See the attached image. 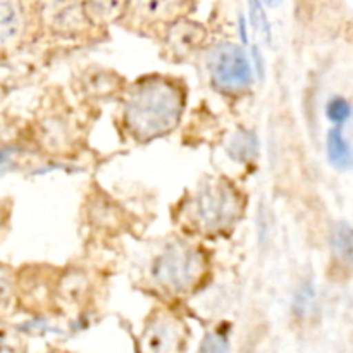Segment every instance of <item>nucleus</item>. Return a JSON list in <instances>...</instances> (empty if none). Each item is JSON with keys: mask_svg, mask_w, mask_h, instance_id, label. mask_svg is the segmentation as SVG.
<instances>
[{"mask_svg": "<svg viewBox=\"0 0 353 353\" xmlns=\"http://www.w3.org/2000/svg\"><path fill=\"white\" fill-rule=\"evenodd\" d=\"M226 150L230 157L234 159V162H241V164L254 162L259 155L257 137L248 130H238L230 137Z\"/></svg>", "mask_w": 353, "mask_h": 353, "instance_id": "obj_15", "label": "nucleus"}, {"mask_svg": "<svg viewBox=\"0 0 353 353\" xmlns=\"http://www.w3.org/2000/svg\"><path fill=\"white\" fill-rule=\"evenodd\" d=\"M188 105V85L183 78L150 72L128 81L119 95L117 130L124 140L148 145L169 137L181 124Z\"/></svg>", "mask_w": 353, "mask_h": 353, "instance_id": "obj_1", "label": "nucleus"}, {"mask_svg": "<svg viewBox=\"0 0 353 353\" xmlns=\"http://www.w3.org/2000/svg\"><path fill=\"white\" fill-rule=\"evenodd\" d=\"M196 62L210 88L228 100H240L252 92L254 72L247 54L230 40L209 41Z\"/></svg>", "mask_w": 353, "mask_h": 353, "instance_id": "obj_4", "label": "nucleus"}, {"mask_svg": "<svg viewBox=\"0 0 353 353\" xmlns=\"http://www.w3.org/2000/svg\"><path fill=\"white\" fill-rule=\"evenodd\" d=\"M210 41V31L192 16L181 17L162 33L161 59L171 64H188L196 61L200 52Z\"/></svg>", "mask_w": 353, "mask_h": 353, "instance_id": "obj_9", "label": "nucleus"}, {"mask_svg": "<svg viewBox=\"0 0 353 353\" xmlns=\"http://www.w3.org/2000/svg\"><path fill=\"white\" fill-rule=\"evenodd\" d=\"M90 23L107 37L109 28L123 19L126 0H78Z\"/></svg>", "mask_w": 353, "mask_h": 353, "instance_id": "obj_13", "label": "nucleus"}, {"mask_svg": "<svg viewBox=\"0 0 353 353\" xmlns=\"http://www.w3.org/2000/svg\"><path fill=\"white\" fill-rule=\"evenodd\" d=\"M17 307V269L0 262V316Z\"/></svg>", "mask_w": 353, "mask_h": 353, "instance_id": "obj_16", "label": "nucleus"}, {"mask_svg": "<svg viewBox=\"0 0 353 353\" xmlns=\"http://www.w3.org/2000/svg\"><path fill=\"white\" fill-rule=\"evenodd\" d=\"M196 7L199 0H126L119 26L159 41L168 26L181 17L193 16Z\"/></svg>", "mask_w": 353, "mask_h": 353, "instance_id": "obj_6", "label": "nucleus"}, {"mask_svg": "<svg viewBox=\"0 0 353 353\" xmlns=\"http://www.w3.org/2000/svg\"><path fill=\"white\" fill-rule=\"evenodd\" d=\"M333 255L345 265L353 264V226L348 223H338L331 233Z\"/></svg>", "mask_w": 353, "mask_h": 353, "instance_id": "obj_17", "label": "nucleus"}, {"mask_svg": "<svg viewBox=\"0 0 353 353\" xmlns=\"http://www.w3.org/2000/svg\"><path fill=\"white\" fill-rule=\"evenodd\" d=\"M248 209V195L234 179L205 174L171 209L179 234L200 241H219L236 231Z\"/></svg>", "mask_w": 353, "mask_h": 353, "instance_id": "obj_2", "label": "nucleus"}, {"mask_svg": "<svg viewBox=\"0 0 353 353\" xmlns=\"http://www.w3.org/2000/svg\"><path fill=\"white\" fill-rule=\"evenodd\" d=\"M93 296L92 276L86 269H61L57 276V303L83 307Z\"/></svg>", "mask_w": 353, "mask_h": 353, "instance_id": "obj_12", "label": "nucleus"}, {"mask_svg": "<svg viewBox=\"0 0 353 353\" xmlns=\"http://www.w3.org/2000/svg\"><path fill=\"white\" fill-rule=\"evenodd\" d=\"M326 116L331 123L341 126V124H345L352 117V105L347 100L341 99V97H334V99L327 102Z\"/></svg>", "mask_w": 353, "mask_h": 353, "instance_id": "obj_19", "label": "nucleus"}, {"mask_svg": "<svg viewBox=\"0 0 353 353\" xmlns=\"http://www.w3.org/2000/svg\"><path fill=\"white\" fill-rule=\"evenodd\" d=\"M192 330L174 305L161 302L145 317L138 336L141 352L178 353L188 348Z\"/></svg>", "mask_w": 353, "mask_h": 353, "instance_id": "obj_7", "label": "nucleus"}, {"mask_svg": "<svg viewBox=\"0 0 353 353\" xmlns=\"http://www.w3.org/2000/svg\"><path fill=\"white\" fill-rule=\"evenodd\" d=\"M326 152L331 165L336 168L338 171H350V169H353V148L345 140L340 126L327 133Z\"/></svg>", "mask_w": 353, "mask_h": 353, "instance_id": "obj_14", "label": "nucleus"}, {"mask_svg": "<svg viewBox=\"0 0 353 353\" xmlns=\"http://www.w3.org/2000/svg\"><path fill=\"white\" fill-rule=\"evenodd\" d=\"M52 31L55 37L68 40H102L100 33L86 14L83 12L78 0H55L52 9L45 6V31Z\"/></svg>", "mask_w": 353, "mask_h": 353, "instance_id": "obj_10", "label": "nucleus"}, {"mask_svg": "<svg viewBox=\"0 0 353 353\" xmlns=\"http://www.w3.org/2000/svg\"><path fill=\"white\" fill-rule=\"evenodd\" d=\"M212 278V250L205 241L169 238L148 261L143 286L161 302L178 307L202 292Z\"/></svg>", "mask_w": 353, "mask_h": 353, "instance_id": "obj_3", "label": "nucleus"}, {"mask_svg": "<svg viewBox=\"0 0 353 353\" xmlns=\"http://www.w3.org/2000/svg\"><path fill=\"white\" fill-rule=\"evenodd\" d=\"M43 33V0H0V54L24 50Z\"/></svg>", "mask_w": 353, "mask_h": 353, "instance_id": "obj_5", "label": "nucleus"}, {"mask_svg": "<svg viewBox=\"0 0 353 353\" xmlns=\"http://www.w3.org/2000/svg\"><path fill=\"white\" fill-rule=\"evenodd\" d=\"M61 269L30 264L17 269V307L37 316L57 312V276Z\"/></svg>", "mask_w": 353, "mask_h": 353, "instance_id": "obj_8", "label": "nucleus"}, {"mask_svg": "<svg viewBox=\"0 0 353 353\" xmlns=\"http://www.w3.org/2000/svg\"><path fill=\"white\" fill-rule=\"evenodd\" d=\"M74 81L76 93L90 100L119 99L128 83L124 76L114 69H107L97 64L83 69Z\"/></svg>", "mask_w": 353, "mask_h": 353, "instance_id": "obj_11", "label": "nucleus"}, {"mask_svg": "<svg viewBox=\"0 0 353 353\" xmlns=\"http://www.w3.org/2000/svg\"><path fill=\"white\" fill-rule=\"evenodd\" d=\"M28 350V338L23 331L0 316V353H21Z\"/></svg>", "mask_w": 353, "mask_h": 353, "instance_id": "obj_18", "label": "nucleus"}]
</instances>
